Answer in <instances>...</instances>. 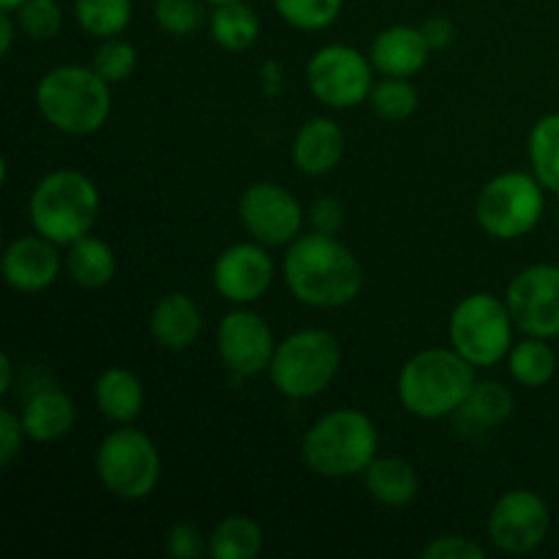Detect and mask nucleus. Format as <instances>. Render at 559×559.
I'll use <instances>...</instances> for the list:
<instances>
[{"mask_svg":"<svg viewBox=\"0 0 559 559\" xmlns=\"http://www.w3.org/2000/svg\"><path fill=\"white\" fill-rule=\"evenodd\" d=\"M284 284L298 304L311 309H344L364 293V265L338 235L304 233L287 246Z\"/></svg>","mask_w":559,"mask_h":559,"instance_id":"1","label":"nucleus"},{"mask_svg":"<svg viewBox=\"0 0 559 559\" xmlns=\"http://www.w3.org/2000/svg\"><path fill=\"white\" fill-rule=\"evenodd\" d=\"M475 371L478 369L453 347L420 349L399 371V402L420 420L451 418L478 382Z\"/></svg>","mask_w":559,"mask_h":559,"instance_id":"2","label":"nucleus"},{"mask_svg":"<svg viewBox=\"0 0 559 559\" xmlns=\"http://www.w3.org/2000/svg\"><path fill=\"white\" fill-rule=\"evenodd\" d=\"M109 87L93 66H55L38 80L36 109L60 134L91 136L107 126L112 112Z\"/></svg>","mask_w":559,"mask_h":559,"instance_id":"3","label":"nucleus"},{"mask_svg":"<svg viewBox=\"0 0 559 559\" xmlns=\"http://www.w3.org/2000/svg\"><path fill=\"white\" fill-rule=\"evenodd\" d=\"M380 453V431L364 409H331L306 429L300 459L328 480L358 478Z\"/></svg>","mask_w":559,"mask_h":559,"instance_id":"4","label":"nucleus"},{"mask_svg":"<svg viewBox=\"0 0 559 559\" xmlns=\"http://www.w3.org/2000/svg\"><path fill=\"white\" fill-rule=\"evenodd\" d=\"M102 211V194L93 178L80 169H52L44 175L31 191L27 216L33 233L44 235L58 246H71L74 240L93 233Z\"/></svg>","mask_w":559,"mask_h":559,"instance_id":"5","label":"nucleus"},{"mask_svg":"<svg viewBox=\"0 0 559 559\" xmlns=\"http://www.w3.org/2000/svg\"><path fill=\"white\" fill-rule=\"evenodd\" d=\"M342 369L338 338L325 328H300L276 344L267 380L293 402H306L331 388Z\"/></svg>","mask_w":559,"mask_h":559,"instance_id":"6","label":"nucleus"},{"mask_svg":"<svg viewBox=\"0 0 559 559\" xmlns=\"http://www.w3.org/2000/svg\"><path fill=\"white\" fill-rule=\"evenodd\" d=\"M513 322L506 298L495 293H469L453 306L448 320V338L459 355L475 369H495L513 347Z\"/></svg>","mask_w":559,"mask_h":559,"instance_id":"7","label":"nucleus"},{"mask_svg":"<svg viewBox=\"0 0 559 559\" xmlns=\"http://www.w3.org/2000/svg\"><path fill=\"white\" fill-rule=\"evenodd\" d=\"M96 475L104 489L123 502H142L162 480V456L151 437L134 424L109 431L96 448Z\"/></svg>","mask_w":559,"mask_h":559,"instance_id":"8","label":"nucleus"},{"mask_svg":"<svg viewBox=\"0 0 559 559\" xmlns=\"http://www.w3.org/2000/svg\"><path fill=\"white\" fill-rule=\"evenodd\" d=\"M546 189L533 173L508 169L495 175L475 200V222L489 238L519 240L544 218Z\"/></svg>","mask_w":559,"mask_h":559,"instance_id":"9","label":"nucleus"},{"mask_svg":"<svg viewBox=\"0 0 559 559\" xmlns=\"http://www.w3.org/2000/svg\"><path fill=\"white\" fill-rule=\"evenodd\" d=\"M306 85L328 109H353L369 102L374 66L349 44H325L306 63Z\"/></svg>","mask_w":559,"mask_h":559,"instance_id":"10","label":"nucleus"},{"mask_svg":"<svg viewBox=\"0 0 559 559\" xmlns=\"http://www.w3.org/2000/svg\"><path fill=\"white\" fill-rule=\"evenodd\" d=\"M238 216L246 233L267 249H287L304 235L306 211L298 197L276 180H257L240 194Z\"/></svg>","mask_w":559,"mask_h":559,"instance_id":"11","label":"nucleus"},{"mask_svg":"<svg viewBox=\"0 0 559 559\" xmlns=\"http://www.w3.org/2000/svg\"><path fill=\"white\" fill-rule=\"evenodd\" d=\"M486 530L502 555H533L551 533V508L538 491L511 489L491 506Z\"/></svg>","mask_w":559,"mask_h":559,"instance_id":"12","label":"nucleus"},{"mask_svg":"<svg viewBox=\"0 0 559 559\" xmlns=\"http://www.w3.org/2000/svg\"><path fill=\"white\" fill-rule=\"evenodd\" d=\"M276 344L265 317L251 311L249 306H235L216 328V353L235 380L267 374Z\"/></svg>","mask_w":559,"mask_h":559,"instance_id":"13","label":"nucleus"},{"mask_svg":"<svg viewBox=\"0 0 559 559\" xmlns=\"http://www.w3.org/2000/svg\"><path fill=\"white\" fill-rule=\"evenodd\" d=\"M506 304L511 309L516 331L524 336L557 338L559 336V265L538 262L511 278L506 289Z\"/></svg>","mask_w":559,"mask_h":559,"instance_id":"14","label":"nucleus"},{"mask_svg":"<svg viewBox=\"0 0 559 559\" xmlns=\"http://www.w3.org/2000/svg\"><path fill=\"white\" fill-rule=\"evenodd\" d=\"M276 278V265L260 240L227 246L213 262V289L233 306H251L265 298Z\"/></svg>","mask_w":559,"mask_h":559,"instance_id":"15","label":"nucleus"},{"mask_svg":"<svg viewBox=\"0 0 559 559\" xmlns=\"http://www.w3.org/2000/svg\"><path fill=\"white\" fill-rule=\"evenodd\" d=\"M63 257H60L58 243L47 240L44 235H22L14 238L3 251V282L11 289L25 295L44 293L58 282L60 271H63Z\"/></svg>","mask_w":559,"mask_h":559,"instance_id":"16","label":"nucleus"},{"mask_svg":"<svg viewBox=\"0 0 559 559\" xmlns=\"http://www.w3.org/2000/svg\"><path fill=\"white\" fill-rule=\"evenodd\" d=\"M347 153V134L331 118H311L293 140V164L309 178H322L342 164Z\"/></svg>","mask_w":559,"mask_h":559,"instance_id":"17","label":"nucleus"},{"mask_svg":"<svg viewBox=\"0 0 559 559\" xmlns=\"http://www.w3.org/2000/svg\"><path fill=\"white\" fill-rule=\"evenodd\" d=\"M431 47L424 31L413 25H391L374 36L369 47V60L380 76H415L424 71Z\"/></svg>","mask_w":559,"mask_h":559,"instance_id":"18","label":"nucleus"},{"mask_svg":"<svg viewBox=\"0 0 559 559\" xmlns=\"http://www.w3.org/2000/svg\"><path fill=\"white\" fill-rule=\"evenodd\" d=\"M153 342L167 353H183L194 347L202 333V311L186 293H167L156 300L147 317Z\"/></svg>","mask_w":559,"mask_h":559,"instance_id":"19","label":"nucleus"},{"mask_svg":"<svg viewBox=\"0 0 559 559\" xmlns=\"http://www.w3.org/2000/svg\"><path fill=\"white\" fill-rule=\"evenodd\" d=\"M20 415L27 440L44 442V445L63 440L76 424L74 399L60 388H41V391L33 393Z\"/></svg>","mask_w":559,"mask_h":559,"instance_id":"20","label":"nucleus"},{"mask_svg":"<svg viewBox=\"0 0 559 559\" xmlns=\"http://www.w3.org/2000/svg\"><path fill=\"white\" fill-rule=\"evenodd\" d=\"M93 399H96L98 413L115 426L134 424L145 407V388L134 371L123 369V366H109L98 374L96 385H93Z\"/></svg>","mask_w":559,"mask_h":559,"instance_id":"21","label":"nucleus"},{"mask_svg":"<svg viewBox=\"0 0 559 559\" xmlns=\"http://www.w3.org/2000/svg\"><path fill=\"white\" fill-rule=\"evenodd\" d=\"M360 478L371 500L385 508H407L418 500L420 480L407 459L377 456Z\"/></svg>","mask_w":559,"mask_h":559,"instance_id":"22","label":"nucleus"},{"mask_svg":"<svg viewBox=\"0 0 559 559\" xmlns=\"http://www.w3.org/2000/svg\"><path fill=\"white\" fill-rule=\"evenodd\" d=\"M66 249H69L66 251V271L76 287L104 289L118 273V257H115L112 246L96 235H85Z\"/></svg>","mask_w":559,"mask_h":559,"instance_id":"23","label":"nucleus"},{"mask_svg":"<svg viewBox=\"0 0 559 559\" xmlns=\"http://www.w3.org/2000/svg\"><path fill=\"white\" fill-rule=\"evenodd\" d=\"M207 31H211L213 44L227 52H246L260 41L262 22L249 0H240V3L213 5L207 16Z\"/></svg>","mask_w":559,"mask_h":559,"instance_id":"24","label":"nucleus"},{"mask_svg":"<svg viewBox=\"0 0 559 559\" xmlns=\"http://www.w3.org/2000/svg\"><path fill=\"white\" fill-rule=\"evenodd\" d=\"M265 549V530L251 516H227L207 535V557L257 559Z\"/></svg>","mask_w":559,"mask_h":559,"instance_id":"25","label":"nucleus"},{"mask_svg":"<svg viewBox=\"0 0 559 559\" xmlns=\"http://www.w3.org/2000/svg\"><path fill=\"white\" fill-rule=\"evenodd\" d=\"M557 353L549 338L524 336L508 353V371L524 388H546L557 377Z\"/></svg>","mask_w":559,"mask_h":559,"instance_id":"26","label":"nucleus"},{"mask_svg":"<svg viewBox=\"0 0 559 559\" xmlns=\"http://www.w3.org/2000/svg\"><path fill=\"white\" fill-rule=\"evenodd\" d=\"M513 413V393L508 391L502 382L486 380L475 382V388L469 391L467 402L462 404V409L456 413V418L464 426H473L478 431H489L495 426L506 424Z\"/></svg>","mask_w":559,"mask_h":559,"instance_id":"27","label":"nucleus"},{"mask_svg":"<svg viewBox=\"0 0 559 559\" xmlns=\"http://www.w3.org/2000/svg\"><path fill=\"white\" fill-rule=\"evenodd\" d=\"M527 156L540 186L551 194H559V112L535 120L527 136Z\"/></svg>","mask_w":559,"mask_h":559,"instance_id":"28","label":"nucleus"},{"mask_svg":"<svg viewBox=\"0 0 559 559\" xmlns=\"http://www.w3.org/2000/svg\"><path fill=\"white\" fill-rule=\"evenodd\" d=\"M134 0H74V20L93 38L120 36L131 25Z\"/></svg>","mask_w":559,"mask_h":559,"instance_id":"29","label":"nucleus"},{"mask_svg":"<svg viewBox=\"0 0 559 559\" xmlns=\"http://www.w3.org/2000/svg\"><path fill=\"white\" fill-rule=\"evenodd\" d=\"M369 104L377 118L388 120V123H404L418 112L420 96L418 87L404 76H382L371 87Z\"/></svg>","mask_w":559,"mask_h":559,"instance_id":"30","label":"nucleus"},{"mask_svg":"<svg viewBox=\"0 0 559 559\" xmlns=\"http://www.w3.org/2000/svg\"><path fill=\"white\" fill-rule=\"evenodd\" d=\"M276 14L295 31H325L342 16L344 0H273Z\"/></svg>","mask_w":559,"mask_h":559,"instance_id":"31","label":"nucleus"},{"mask_svg":"<svg viewBox=\"0 0 559 559\" xmlns=\"http://www.w3.org/2000/svg\"><path fill=\"white\" fill-rule=\"evenodd\" d=\"M11 14L31 41H52L63 31V9L58 0H22Z\"/></svg>","mask_w":559,"mask_h":559,"instance_id":"32","label":"nucleus"},{"mask_svg":"<svg viewBox=\"0 0 559 559\" xmlns=\"http://www.w3.org/2000/svg\"><path fill=\"white\" fill-rule=\"evenodd\" d=\"M93 69L98 71V76L109 82V85H120V82L129 80L136 69V47L126 38L112 36L102 38L93 52Z\"/></svg>","mask_w":559,"mask_h":559,"instance_id":"33","label":"nucleus"},{"mask_svg":"<svg viewBox=\"0 0 559 559\" xmlns=\"http://www.w3.org/2000/svg\"><path fill=\"white\" fill-rule=\"evenodd\" d=\"M153 20L167 36L186 38L200 31L205 22V9L200 0H156Z\"/></svg>","mask_w":559,"mask_h":559,"instance_id":"34","label":"nucleus"},{"mask_svg":"<svg viewBox=\"0 0 559 559\" xmlns=\"http://www.w3.org/2000/svg\"><path fill=\"white\" fill-rule=\"evenodd\" d=\"M164 555L173 559H200L207 555V538L194 524H173L164 535Z\"/></svg>","mask_w":559,"mask_h":559,"instance_id":"35","label":"nucleus"},{"mask_svg":"<svg viewBox=\"0 0 559 559\" xmlns=\"http://www.w3.org/2000/svg\"><path fill=\"white\" fill-rule=\"evenodd\" d=\"M424 559H486V549L469 535H437L426 544Z\"/></svg>","mask_w":559,"mask_h":559,"instance_id":"36","label":"nucleus"},{"mask_svg":"<svg viewBox=\"0 0 559 559\" xmlns=\"http://www.w3.org/2000/svg\"><path fill=\"white\" fill-rule=\"evenodd\" d=\"M27 440L25 426H22V415L14 409H0V467H11L16 456L22 453V442Z\"/></svg>","mask_w":559,"mask_h":559,"instance_id":"37","label":"nucleus"},{"mask_svg":"<svg viewBox=\"0 0 559 559\" xmlns=\"http://www.w3.org/2000/svg\"><path fill=\"white\" fill-rule=\"evenodd\" d=\"M309 218H311V227H314L317 233L338 235L344 229V224H347V211H344L342 200L325 194L311 205Z\"/></svg>","mask_w":559,"mask_h":559,"instance_id":"38","label":"nucleus"},{"mask_svg":"<svg viewBox=\"0 0 559 559\" xmlns=\"http://www.w3.org/2000/svg\"><path fill=\"white\" fill-rule=\"evenodd\" d=\"M420 31H424V38L426 44L431 47V52H440V49H448L453 44V38H456V27H453V22L448 20V16H431V20H426L424 25H420Z\"/></svg>","mask_w":559,"mask_h":559,"instance_id":"39","label":"nucleus"},{"mask_svg":"<svg viewBox=\"0 0 559 559\" xmlns=\"http://www.w3.org/2000/svg\"><path fill=\"white\" fill-rule=\"evenodd\" d=\"M260 85H262V93L265 96H278L284 87V69L278 60H267L265 66L260 69Z\"/></svg>","mask_w":559,"mask_h":559,"instance_id":"40","label":"nucleus"},{"mask_svg":"<svg viewBox=\"0 0 559 559\" xmlns=\"http://www.w3.org/2000/svg\"><path fill=\"white\" fill-rule=\"evenodd\" d=\"M16 31H20V25H16L14 14H11V11H3V14H0V52L3 55H9L11 47H14Z\"/></svg>","mask_w":559,"mask_h":559,"instance_id":"41","label":"nucleus"},{"mask_svg":"<svg viewBox=\"0 0 559 559\" xmlns=\"http://www.w3.org/2000/svg\"><path fill=\"white\" fill-rule=\"evenodd\" d=\"M11 382H14V360H11L9 353L0 355V393L11 391Z\"/></svg>","mask_w":559,"mask_h":559,"instance_id":"42","label":"nucleus"},{"mask_svg":"<svg viewBox=\"0 0 559 559\" xmlns=\"http://www.w3.org/2000/svg\"><path fill=\"white\" fill-rule=\"evenodd\" d=\"M22 0H0V11H14Z\"/></svg>","mask_w":559,"mask_h":559,"instance_id":"43","label":"nucleus"},{"mask_svg":"<svg viewBox=\"0 0 559 559\" xmlns=\"http://www.w3.org/2000/svg\"><path fill=\"white\" fill-rule=\"evenodd\" d=\"M205 3H211V5H222V3H240V0H205Z\"/></svg>","mask_w":559,"mask_h":559,"instance_id":"44","label":"nucleus"},{"mask_svg":"<svg viewBox=\"0 0 559 559\" xmlns=\"http://www.w3.org/2000/svg\"><path fill=\"white\" fill-rule=\"evenodd\" d=\"M557 224H559V213H557Z\"/></svg>","mask_w":559,"mask_h":559,"instance_id":"45","label":"nucleus"}]
</instances>
